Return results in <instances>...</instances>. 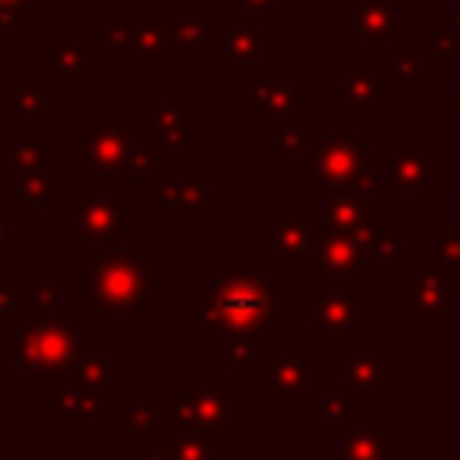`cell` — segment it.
I'll return each mask as SVG.
<instances>
[{"instance_id": "obj_23", "label": "cell", "mask_w": 460, "mask_h": 460, "mask_svg": "<svg viewBox=\"0 0 460 460\" xmlns=\"http://www.w3.org/2000/svg\"><path fill=\"white\" fill-rule=\"evenodd\" d=\"M273 155H277V158H305V155H309V133H305V129H298L288 115H284V119H277Z\"/></svg>"}, {"instance_id": "obj_37", "label": "cell", "mask_w": 460, "mask_h": 460, "mask_svg": "<svg viewBox=\"0 0 460 460\" xmlns=\"http://www.w3.org/2000/svg\"><path fill=\"white\" fill-rule=\"evenodd\" d=\"M133 460H165V456H133Z\"/></svg>"}, {"instance_id": "obj_11", "label": "cell", "mask_w": 460, "mask_h": 460, "mask_svg": "<svg viewBox=\"0 0 460 460\" xmlns=\"http://www.w3.org/2000/svg\"><path fill=\"white\" fill-rule=\"evenodd\" d=\"M144 126H147V129H158V133H162V140H169V144L183 147V144L190 140V133H194V111L180 108L176 93H162V97H158V104L144 115Z\"/></svg>"}, {"instance_id": "obj_22", "label": "cell", "mask_w": 460, "mask_h": 460, "mask_svg": "<svg viewBox=\"0 0 460 460\" xmlns=\"http://www.w3.org/2000/svg\"><path fill=\"white\" fill-rule=\"evenodd\" d=\"M61 291H65V280L58 273H47L40 280L29 284V305H32V316H54L58 305H61Z\"/></svg>"}, {"instance_id": "obj_1", "label": "cell", "mask_w": 460, "mask_h": 460, "mask_svg": "<svg viewBox=\"0 0 460 460\" xmlns=\"http://www.w3.org/2000/svg\"><path fill=\"white\" fill-rule=\"evenodd\" d=\"M194 323L226 338H270V280H259L255 259H234L219 280L201 288L190 302Z\"/></svg>"}, {"instance_id": "obj_39", "label": "cell", "mask_w": 460, "mask_h": 460, "mask_svg": "<svg viewBox=\"0 0 460 460\" xmlns=\"http://www.w3.org/2000/svg\"><path fill=\"white\" fill-rule=\"evenodd\" d=\"M50 460H58V456H50Z\"/></svg>"}, {"instance_id": "obj_32", "label": "cell", "mask_w": 460, "mask_h": 460, "mask_svg": "<svg viewBox=\"0 0 460 460\" xmlns=\"http://www.w3.org/2000/svg\"><path fill=\"white\" fill-rule=\"evenodd\" d=\"M14 234V208H0V244H7Z\"/></svg>"}, {"instance_id": "obj_17", "label": "cell", "mask_w": 460, "mask_h": 460, "mask_svg": "<svg viewBox=\"0 0 460 460\" xmlns=\"http://www.w3.org/2000/svg\"><path fill=\"white\" fill-rule=\"evenodd\" d=\"M313 241L309 216L305 212H277V252L280 255H298Z\"/></svg>"}, {"instance_id": "obj_12", "label": "cell", "mask_w": 460, "mask_h": 460, "mask_svg": "<svg viewBox=\"0 0 460 460\" xmlns=\"http://www.w3.org/2000/svg\"><path fill=\"white\" fill-rule=\"evenodd\" d=\"M172 47V36H169V11H151V14H140V25H137V36L129 43V61L140 65V61H155L162 58L165 50Z\"/></svg>"}, {"instance_id": "obj_16", "label": "cell", "mask_w": 460, "mask_h": 460, "mask_svg": "<svg viewBox=\"0 0 460 460\" xmlns=\"http://www.w3.org/2000/svg\"><path fill=\"white\" fill-rule=\"evenodd\" d=\"M341 83H345V90H341V108H359L363 101L385 93V83H377L374 72L363 68V65H345V68H341Z\"/></svg>"}, {"instance_id": "obj_20", "label": "cell", "mask_w": 460, "mask_h": 460, "mask_svg": "<svg viewBox=\"0 0 460 460\" xmlns=\"http://www.w3.org/2000/svg\"><path fill=\"white\" fill-rule=\"evenodd\" d=\"M137 25H140V11H122V14H115L104 29L93 32V47H97V50H101V47H126V50H129V43H133V36H137Z\"/></svg>"}, {"instance_id": "obj_33", "label": "cell", "mask_w": 460, "mask_h": 460, "mask_svg": "<svg viewBox=\"0 0 460 460\" xmlns=\"http://www.w3.org/2000/svg\"><path fill=\"white\" fill-rule=\"evenodd\" d=\"M244 4V11H252V14H270L273 7H277V0H241Z\"/></svg>"}, {"instance_id": "obj_35", "label": "cell", "mask_w": 460, "mask_h": 460, "mask_svg": "<svg viewBox=\"0 0 460 460\" xmlns=\"http://www.w3.org/2000/svg\"><path fill=\"white\" fill-rule=\"evenodd\" d=\"M61 7H65V14H79L83 11V0H61Z\"/></svg>"}, {"instance_id": "obj_13", "label": "cell", "mask_w": 460, "mask_h": 460, "mask_svg": "<svg viewBox=\"0 0 460 460\" xmlns=\"http://www.w3.org/2000/svg\"><path fill=\"white\" fill-rule=\"evenodd\" d=\"M158 205L165 212H187V208H208V180L205 176H162Z\"/></svg>"}, {"instance_id": "obj_29", "label": "cell", "mask_w": 460, "mask_h": 460, "mask_svg": "<svg viewBox=\"0 0 460 460\" xmlns=\"http://www.w3.org/2000/svg\"><path fill=\"white\" fill-rule=\"evenodd\" d=\"M0 323L14 327V277L0 273Z\"/></svg>"}, {"instance_id": "obj_21", "label": "cell", "mask_w": 460, "mask_h": 460, "mask_svg": "<svg viewBox=\"0 0 460 460\" xmlns=\"http://www.w3.org/2000/svg\"><path fill=\"white\" fill-rule=\"evenodd\" d=\"M367 208H370L367 198H359V194H338L331 201V208H327V223H331V230H356L363 223Z\"/></svg>"}, {"instance_id": "obj_7", "label": "cell", "mask_w": 460, "mask_h": 460, "mask_svg": "<svg viewBox=\"0 0 460 460\" xmlns=\"http://www.w3.org/2000/svg\"><path fill=\"white\" fill-rule=\"evenodd\" d=\"M147 126H129L126 129V144H129V158H126V169L122 176L126 180H151V176H162V165L172 162L180 155L176 144L162 140V144H147Z\"/></svg>"}, {"instance_id": "obj_25", "label": "cell", "mask_w": 460, "mask_h": 460, "mask_svg": "<svg viewBox=\"0 0 460 460\" xmlns=\"http://www.w3.org/2000/svg\"><path fill=\"white\" fill-rule=\"evenodd\" d=\"M50 399V406H58L65 417H72V420H93V402L86 399V395H79V392H72V388H61V392H50L47 395Z\"/></svg>"}, {"instance_id": "obj_15", "label": "cell", "mask_w": 460, "mask_h": 460, "mask_svg": "<svg viewBox=\"0 0 460 460\" xmlns=\"http://www.w3.org/2000/svg\"><path fill=\"white\" fill-rule=\"evenodd\" d=\"M61 190H65V176H29V172H14V180H11V208H14V212L40 208V205L61 198Z\"/></svg>"}, {"instance_id": "obj_34", "label": "cell", "mask_w": 460, "mask_h": 460, "mask_svg": "<svg viewBox=\"0 0 460 460\" xmlns=\"http://www.w3.org/2000/svg\"><path fill=\"white\" fill-rule=\"evenodd\" d=\"M133 122H129V111H115L111 115V129H119V133H126Z\"/></svg>"}, {"instance_id": "obj_24", "label": "cell", "mask_w": 460, "mask_h": 460, "mask_svg": "<svg viewBox=\"0 0 460 460\" xmlns=\"http://www.w3.org/2000/svg\"><path fill=\"white\" fill-rule=\"evenodd\" d=\"M11 101H14V111L36 115L50 104V86H47V79H18L11 90Z\"/></svg>"}, {"instance_id": "obj_30", "label": "cell", "mask_w": 460, "mask_h": 460, "mask_svg": "<svg viewBox=\"0 0 460 460\" xmlns=\"http://www.w3.org/2000/svg\"><path fill=\"white\" fill-rule=\"evenodd\" d=\"M14 50L11 47H0V93L4 97H11V90H14Z\"/></svg>"}, {"instance_id": "obj_31", "label": "cell", "mask_w": 460, "mask_h": 460, "mask_svg": "<svg viewBox=\"0 0 460 460\" xmlns=\"http://www.w3.org/2000/svg\"><path fill=\"white\" fill-rule=\"evenodd\" d=\"M32 11V0H0V18L14 22L18 14H29Z\"/></svg>"}, {"instance_id": "obj_19", "label": "cell", "mask_w": 460, "mask_h": 460, "mask_svg": "<svg viewBox=\"0 0 460 460\" xmlns=\"http://www.w3.org/2000/svg\"><path fill=\"white\" fill-rule=\"evenodd\" d=\"M47 155L50 147L47 144H0V162H11L18 165V172H29V176H43V165H47Z\"/></svg>"}, {"instance_id": "obj_27", "label": "cell", "mask_w": 460, "mask_h": 460, "mask_svg": "<svg viewBox=\"0 0 460 460\" xmlns=\"http://www.w3.org/2000/svg\"><path fill=\"white\" fill-rule=\"evenodd\" d=\"M169 460H208V438L201 431H183L176 438Z\"/></svg>"}, {"instance_id": "obj_4", "label": "cell", "mask_w": 460, "mask_h": 460, "mask_svg": "<svg viewBox=\"0 0 460 460\" xmlns=\"http://www.w3.org/2000/svg\"><path fill=\"white\" fill-rule=\"evenodd\" d=\"M126 208H129V198L122 190H93L75 198V205L61 212V223L79 230V237L97 252H126V241H129V230L122 223Z\"/></svg>"}, {"instance_id": "obj_14", "label": "cell", "mask_w": 460, "mask_h": 460, "mask_svg": "<svg viewBox=\"0 0 460 460\" xmlns=\"http://www.w3.org/2000/svg\"><path fill=\"white\" fill-rule=\"evenodd\" d=\"M262 36H259V14L252 11H234L226 18V58L234 65H248L259 58Z\"/></svg>"}, {"instance_id": "obj_40", "label": "cell", "mask_w": 460, "mask_h": 460, "mask_svg": "<svg viewBox=\"0 0 460 460\" xmlns=\"http://www.w3.org/2000/svg\"><path fill=\"white\" fill-rule=\"evenodd\" d=\"M0 97H4V93H0Z\"/></svg>"}, {"instance_id": "obj_36", "label": "cell", "mask_w": 460, "mask_h": 460, "mask_svg": "<svg viewBox=\"0 0 460 460\" xmlns=\"http://www.w3.org/2000/svg\"><path fill=\"white\" fill-rule=\"evenodd\" d=\"M291 7H295L298 14H305V7H309V0H291Z\"/></svg>"}, {"instance_id": "obj_28", "label": "cell", "mask_w": 460, "mask_h": 460, "mask_svg": "<svg viewBox=\"0 0 460 460\" xmlns=\"http://www.w3.org/2000/svg\"><path fill=\"white\" fill-rule=\"evenodd\" d=\"M165 420V410H151V406H133L129 410V428L133 431H144V435H155L158 431V424Z\"/></svg>"}, {"instance_id": "obj_8", "label": "cell", "mask_w": 460, "mask_h": 460, "mask_svg": "<svg viewBox=\"0 0 460 460\" xmlns=\"http://www.w3.org/2000/svg\"><path fill=\"white\" fill-rule=\"evenodd\" d=\"M65 388L86 395L93 406H108L111 402V363L93 349V341L86 345L83 359L65 374Z\"/></svg>"}, {"instance_id": "obj_9", "label": "cell", "mask_w": 460, "mask_h": 460, "mask_svg": "<svg viewBox=\"0 0 460 460\" xmlns=\"http://www.w3.org/2000/svg\"><path fill=\"white\" fill-rule=\"evenodd\" d=\"M305 97L291 90L288 79H252L244 97H241V108L244 111H273L277 119H291L295 111H305Z\"/></svg>"}, {"instance_id": "obj_18", "label": "cell", "mask_w": 460, "mask_h": 460, "mask_svg": "<svg viewBox=\"0 0 460 460\" xmlns=\"http://www.w3.org/2000/svg\"><path fill=\"white\" fill-rule=\"evenodd\" d=\"M169 36L176 47H208V14L169 11Z\"/></svg>"}, {"instance_id": "obj_10", "label": "cell", "mask_w": 460, "mask_h": 460, "mask_svg": "<svg viewBox=\"0 0 460 460\" xmlns=\"http://www.w3.org/2000/svg\"><path fill=\"white\" fill-rule=\"evenodd\" d=\"M90 61H97V47L86 43L79 29H65L61 40L47 54V75L43 79L47 83H54V79H75Z\"/></svg>"}, {"instance_id": "obj_2", "label": "cell", "mask_w": 460, "mask_h": 460, "mask_svg": "<svg viewBox=\"0 0 460 460\" xmlns=\"http://www.w3.org/2000/svg\"><path fill=\"white\" fill-rule=\"evenodd\" d=\"M83 273V309L93 313L97 323H129V313L144 305L147 295L162 291V262L158 259H129L126 252H97L79 262Z\"/></svg>"}, {"instance_id": "obj_5", "label": "cell", "mask_w": 460, "mask_h": 460, "mask_svg": "<svg viewBox=\"0 0 460 460\" xmlns=\"http://www.w3.org/2000/svg\"><path fill=\"white\" fill-rule=\"evenodd\" d=\"M129 158L126 133L111 126H83L79 129V176H122Z\"/></svg>"}, {"instance_id": "obj_3", "label": "cell", "mask_w": 460, "mask_h": 460, "mask_svg": "<svg viewBox=\"0 0 460 460\" xmlns=\"http://www.w3.org/2000/svg\"><path fill=\"white\" fill-rule=\"evenodd\" d=\"M86 345L90 341L79 338V331L61 320V313L32 316L14 334V363L29 374H68L83 359Z\"/></svg>"}, {"instance_id": "obj_6", "label": "cell", "mask_w": 460, "mask_h": 460, "mask_svg": "<svg viewBox=\"0 0 460 460\" xmlns=\"http://www.w3.org/2000/svg\"><path fill=\"white\" fill-rule=\"evenodd\" d=\"M356 172H363V147L356 144V137H327L320 144V151L313 155V176H309V194H323L327 187H338L345 180H352Z\"/></svg>"}, {"instance_id": "obj_38", "label": "cell", "mask_w": 460, "mask_h": 460, "mask_svg": "<svg viewBox=\"0 0 460 460\" xmlns=\"http://www.w3.org/2000/svg\"><path fill=\"white\" fill-rule=\"evenodd\" d=\"M7 25H11V22H7V18H0V29H7Z\"/></svg>"}, {"instance_id": "obj_26", "label": "cell", "mask_w": 460, "mask_h": 460, "mask_svg": "<svg viewBox=\"0 0 460 460\" xmlns=\"http://www.w3.org/2000/svg\"><path fill=\"white\" fill-rule=\"evenodd\" d=\"M259 363V341L255 338H230V352H226V367L234 374H248Z\"/></svg>"}]
</instances>
